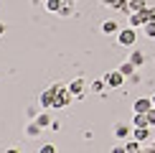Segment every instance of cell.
Here are the masks:
<instances>
[{"instance_id":"obj_4","label":"cell","mask_w":155,"mask_h":153,"mask_svg":"<svg viewBox=\"0 0 155 153\" xmlns=\"http://www.w3.org/2000/svg\"><path fill=\"white\" fill-rule=\"evenodd\" d=\"M54 102H56V92H54V87L43 89L41 97H38V105H41V110H54Z\"/></svg>"},{"instance_id":"obj_27","label":"cell","mask_w":155,"mask_h":153,"mask_svg":"<svg viewBox=\"0 0 155 153\" xmlns=\"http://www.w3.org/2000/svg\"><path fill=\"white\" fill-rule=\"evenodd\" d=\"M112 153H127V151H125V143H122V145H114Z\"/></svg>"},{"instance_id":"obj_16","label":"cell","mask_w":155,"mask_h":153,"mask_svg":"<svg viewBox=\"0 0 155 153\" xmlns=\"http://www.w3.org/2000/svg\"><path fill=\"white\" fill-rule=\"evenodd\" d=\"M36 123L41 125V127H48V125H51V117H48V112H46V110H41V112L36 115Z\"/></svg>"},{"instance_id":"obj_23","label":"cell","mask_w":155,"mask_h":153,"mask_svg":"<svg viewBox=\"0 0 155 153\" xmlns=\"http://www.w3.org/2000/svg\"><path fill=\"white\" fill-rule=\"evenodd\" d=\"M61 15H71V3H66V0H64V5H61Z\"/></svg>"},{"instance_id":"obj_1","label":"cell","mask_w":155,"mask_h":153,"mask_svg":"<svg viewBox=\"0 0 155 153\" xmlns=\"http://www.w3.org/2000/svg\"><path fill=\"white\" fill-rule=\"evenodd\" d=\"M54 87V92H56V102H54V110H64V107H69L71 105V100H76L71 92H69V84H51Z\"/></svg>"},{"instance_id":"obj_15","label":"cell","mask_w":155,"mask_h":153,"mask_svg":"<svg viewBox=\"0 0 155 153\" xmlns=\"http://www.w3.org/2000/svg\"><path fill=\"white\" fill-rule=\"evenodd\" d=\"M61 5H64V0H46V5H43V8H46L48 13H59Z\"/></svg>"},{"instance_id":"obj_29","label":"cell","mask_w":155,"mask_h":153,"mask_svg":"<svg viewBox=\"0 0 155 153\" xmlns=\"http://www.w3.org/2000/svg\"><path fill=\"white\" fill-rule=\"evenodd\" d=\"M31 3H33L36 8H38V5H46V0H31Z\"/></svg>"},{"instance_id":"obj_28","label":"cell","mask_w":155,"mask_h":153,"mask_svg":"<svg viewBox=\"0 0 155 153\" xmlns=\"http://www.w3.org/2000/svg\"><path fill=\"white\" fill-rule=\"evenodd\" d=\"M99 3H102V5H107V8H112V5H114V0H99Z\"/></svg>"},{"instance_id":"obj_17","label":"cell","mask_w":155,"mask_h":153,"mask_svg":"<svg viewBox=\"0 0 155 153\" xmlns=\"http://www.w3.org/2000/svg\"><path fill=\"white\" fill-rule=\"evenodd\" d=\"M112 10H120V13H130V0H114Z\"/></svg>"},{"instance_id":"obj_24","label":"cell","mask_w":155,"mask_h":153,"mask_svg":"<svg viewBox=\"0 0 155 153\" xmlns=\"http://www.w3.org/2000/svg\"><path fill=\"white\" fill-rule=\"evenodd\" d=\"M145 21H155V8H145Z\"/></svg>"},{"instance_id":"obj_31","label":"cell","mask_w":155,"mask_h":153,"mask_svg":"<svg viewBox=\"0 0 155 153\" xmlns=\"http://www.w3.org/2000/svg\"><path fill=\"white\" fill-rule=\"evenodd\" d=\"M3 33H5V23L0 21V36H3Z\"/></svg>"},{"instance_id":"obj_9","label":"cell","mask_w":155,"mask_h":153,"mask_svg":"<svg viewBox=\"0 0 155 153\" xmlns=\"http://www.w3.org/2000/svg\"><path fill=\"white\" fill-rule=\"evenodd\" d=\"M132 127H150L147 115L145 112H132Z\"/></svg>"},{"instance_id":"obj_14","label":"cell","mask_w":155,"mask_h":153,"mask_svg":"<svg viewBox=\"0 0 155 153\" xmlns=\"http://www.w3.org/2000/svg\"><path fill=\"white\" fill-rule=\"evenodd\" d=\"M135 69H137V66H135V64H132L130 59H127V61H122V64H120V72H122V74H125V76H135Z\"/></svg>"},{"instance_id":"obj_5","label":"cell","mask_w":155,"mask_h":153,"mask_svg":"<svg viewBox=\"0 0 155 153\" xmlns=\"http://www.w3.org/2000/svg\"><path fill=\"white\" fill-rule=\"evenodd\" d=\"M69 92H71L76 100H84V94H87V84H84L81 76H76L74 82H69Z\"/></svg>"},{"instance_id":"obj_32","label":"cell","mask_w":155,"mask_h":153,"mask_svg":"<svg viewBox=\"0 0 155 153\" xmlns=\"http://www.w3.org/2000/svg\"><path fill=\"white\" fill-rule=\"evenodd\" d=\"M153 105H155V94H153Z\"/></svg>"},{"instance_id":"obj_10","label":"cell","mask_w":155,"mask_h":153,"mask_svg":"<svg viewBox=\"0 0 155 153\" xmlns=\"http://www.w3.org/2000/svg\"><path fill=\"white\" fill-rule=\"evenodd\" d=\"M147 21H145V13L143 10H137V13H130V25L132 28H143Z\"/></svg>"},{"instance_id":"obj_7","label":"cell","mask_w":155,"mask_h":153,"mask_svg":"<svg viewBox=\"0 0 155 153\" xmlns=\"http://www.w3.org/2000/svg\"><path fill=\"white\" fill-rule=\"evenodd\" d=\"M153 97H140V100H135V105H132V112H147V110H153Z\"/></svg>"},{"instance_id":"obj_21","label":"cell","mask_w":155,"mask_h":153,"mask_svg":"<svg viewBox=\"0 0 155 153\" xmlns=\"http://www.w3.org/2000/svg\"><path fill=\"white\" fill-rule=\"evenodd\" d=\"M41 130H43V127H41V125H38V123H36V120H33V123H31V125H28V130H25V133H28V135H31V138H36V135H38V133H41Z\"/></svg>"},{"instance_id":"obj_13","label":"cell","mask_w":155,"mask_h":153,"mask_svg":"<svg viewBox=\"0 0 155 153\" xmlns=\"http://www.w3.org/2000/svg\"><path fill=\"white\" fill-rule=\"evenodd\" d=\"M125 151L127 153H140V151H143V143H140V140H125Z\"/></svg>"},{"instance_id":"obj_12","label":"cell","mask_w":155,"mask_h":153,"mask_svg":"<svg viewBox=\"0 0 155 153\" xmlns=\"http://www.w3.org/2000/svg\"><path fill=\"white\" fill-rule=\"evenodd\" d=\"M132 138L140 140V143H145V140L150 138V127H135V130H132Z\"/></svg>"},{"instance_id":"obj_19","label":"cell","mask_w":155,"mask_h":153,"mask_svg":"<svg viewBox=\"0 0 155 153\" xmlns=\"http://www.w3.org/2000/svg\"><path fill=\"white\" fill-rule=\"evenodd\" d=\"M147 3L145 0H130V13H137V10H145Z\"/></svg>"},{"instance_id":"obj_26","label":"cell","mask_w":155,"mask_h":153,"mask_svg":"<svg viewBox=\"0 0 155 153\" xmlns=\"http://www.w3.org/2000/svg\"><path fill=\"white\" fill-rule=\"evenodd\" d=\"M48 127H51V130H61V123H59V120H51Z\"/></svg>"},{"instance_id":"obj_2","label":"cell","mask_w":155,"mask_h":153,"mask_svg":"<svg viewBox=\"0 0 155 153\" xmlns=\"http://www.w3.org/2000/svg\"><path fill=\"white\" fill-rule=\"evenodd\" d=\"M135 41H137V31H135L132 25H127V28H120V33H117V43H120V46L130 49V46H135Z\"/></svg>"},{"instance_id":"obj_30","label":"cell","mask_w":155,"mask_h":153,"mask_svg":"<svg viewBox=\"0 0 155 153\" xmlns=\"http://www.w3.org/2000/svg\"><path fill=\"white\" fill-rule=\"evenodd\" d=\"M3 153H21V151H18V148H5Z\"/></svg>"},{"instance_id":"obj_6","label":"cell","mask_w":155,"mask_h":153,"mask_svg":"<svg viewBox=\"0 0 155 153\" xmlns=\"http://www.w3.org/2000/svg\"><path fill=\"white\" fill-rule=\"evenodd\" d=\"M132 130H135V127H130V125H125V123H117V125H114V138H117V140H130V135H132Z\"/></svg>"},{"instance_id":"obj_22","label":"cell","mask_w":155,"mask_h":153,"mask_svg":"<svg viewBox=\"0 0 155 153\" xmlns=\"http://www.w3.org/2000/svg\"><path fill=\"white\" fill-rule=\"evenodd\" d=\"M38 153H56V145L54 143H43L41 148H38Z\"/></svg>"},{"instance_id":"obj_11","label":"cell","mask_w":155,"mask_h":153,"mask_svg":"<svg viewBox=\"0 0 155 153\" xmlns=\"http://www.w3.org/2000/svg\"><path fill=\"white\" fill-rule=\"evenodd\" d=\"M130 61H132L135 66L140 69V66H143V64H145V54H143V51H140V49H132V51H130Z\"/></svg>"},{"instance_id":"obj_18","label":"cell","mask_w":155,"mask_h":153,"mask_svg":"<svg viewBox=\"0 0 155 153\" xmlns=\"http://www.w3.org/2000/svg\"><path fill=\"white\" fill-rule=\"evenodd\" d=\"M89 89L97 92V94H102V89H107V82H104V79H94L92 84H89Z\"/></svg>"},{"instance_id":"obj_25","label":"cell","mask_w":155,"mask_h":153,"mask_svg":"<svg viewBox=\"0 0 155 153\" xmlns=\"http://www.w3.org/2000/svg\"><path fill=\"white\" fill-rule=\"evenodd\" d=\"M145 115H147V120H150V127H153V125H155V107H153V110H147Z\"/></svg>"},{"instance_id":"obj_20","label":"cell","mask_w":155,"mask_h":153,"mask_svg":"<svg viewBox=\"0 0 155 153\" xmlns=\"http://www.w3.org/2000/svg\"><path fill=\"white\" fill-rule=\"evenodd\" d=\"M143 33H145L147 38H155V21H147V23L143 25Z\"/></svg>"},{"instance_id":"obj_8","label":"cell","mask_w":155,"mask_h":153,"mask_svg":"<svg viewBox=\"0 0 155 153\" xmlns=\"http://www.w3.org/2000/svg\"><path fill=\"white\" fill-rule=\"evenodd\" d=\"M102 33L104 36H117L120 33V23L117 21H102Z\"/></svg>"},{"instance_id":"obj_3","label":"cell","mask_w":155,"mask_h":153,"mask_svg":"<svg viewBox=\"0 0 155 153\" xmlns=\"http://www.w3.org/2000/svg\"><path fill=\"white\" fill-rule=\"evenodd\" d=\"M125 79L127 76L120 72V69H112V72L104 74V82H107V89H122L125 87Z\"/></svg>"}]
</instances>
